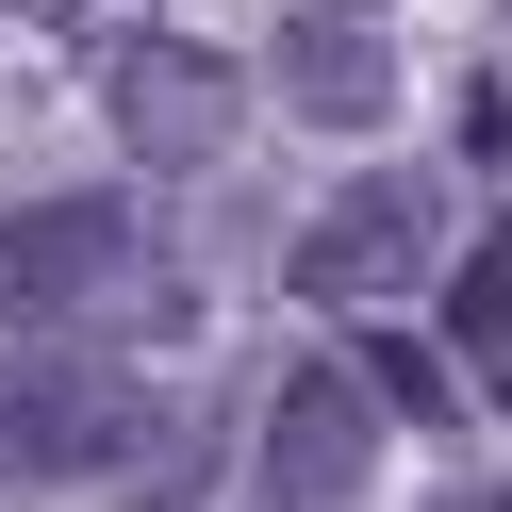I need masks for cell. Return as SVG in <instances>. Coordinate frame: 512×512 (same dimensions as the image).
Segmentation results:
<instances>
[{
  "instance_id": "10",
  "label": "cell",
  "mask_w": 512,
  "mask_h": 512,
  "mask_svg": "<svg viewBox=\"0 0 512 512\" xmlns=\"http://www.w3.org/2000/svg\"><path fill=\"white\" fill-rule=\"evenodd\" d=\"M463 512H496V496H463Z\"/></svg>"
},
{
  "instance_id": "1",
  "label": "cell",
  "mask_w": 512,
  "mask_h": 512,
  "mask_svg": "<svg viewBox=\"0 0 512 512\" xmlns=\"http://www.w3.org/2000/svg\"><path fill=\"white\" fill-rule=\"evenodd\" d=\"M100 314H166V298H149V215L116 199V182L17 199V215H0V331L83 347Z\"/></svg>"
},
{
  "instance_id": "5",
  "label": "cell",
  "mask_w": 512,
  "mask_h": 512,
  "mask_svg": "<svg viewBox=\"0 0 512 512\" xmlns=\"http://www.w3.org/2000/svg\"><path fill=\"white\" fill-rule=\"evenodd\" d=\"M380 430H397V413L364 397V364H347V347L281 364V380H265V430H248V479H265V512H347V496L380 479Z\"/></svg>"
},
{
  "instance_id": "2",
  "label": "cell",
  "mask_w": 512,
  "mask_h": 512,
  "mask_svg": "<svg viewBox=\"0 0 512 512\" xmlns=\"http://www.w3.org/2000/svg\"><path fill=\"white\" fill-rule=\"evenodd\" d=\"M430 265H446V182L430 166H364V182H331V199L298 215V298L347 314V331L397 314Z\"/></svg>"
},
{
  "instance_id": "8",
  "label": "cell",
  "mask_w": 512,
  "mask_h": 512,
  "mask_svg": "<svg viewBox=\"0 0 512 512\" xmlns=\"http://www.w3.org/2000/svg\"><path fill=\"white\" fill-rule=\"evenodd\" d=\"M463 149H479V166H512V100H496V83H463Z\"/></svg>"
},
{
  "instance_id": "7",
  "label": "cell",
  "mask_w": 512,
  "mask_h": 512,
  "mask_svg": "<svg viewBox=\"0 0 512 512\" xmlns=\"http://www.w3.org/2000/svg\"><path fill=\"white\" fill-rule=\"evenodd\" d=\"M347 364H364V397L397 413V430H446V397H463V380H446V364H430V347H413V331H380V314H364V331H347Z\"/></svg>"
},
{
  "instance_id": "9",
  "label": "cell",
  "mask_w": 512,
  "mask_h": 512,
  "mask_svg": "<svg viewBox=\"0 0 512 512\" xmlns=\"http://www.w3.org/2000/svg\"><path fill=\"white\" fill-rule=\"evenodd\" d=\"M34 17H50V34H83V17H100V0H34Z\"/></svg>"
},
{
  "instance_id": "6",
  "label": "cell",
  "mask_w": 512,
  "mask_h": 512,
  "mask_svg": "<svg viewBox=\"0 0 512 512\" xmlns=\"http://www.w3.org/2000/svg\"><path fill=\"white\" fill-rule=\"evenodd\" d=\"M281 100L314 116V133H380L397 116V50H380L364 0H314V17H281Z\"/></svg>"
},
{
  "instance_id": "3",
  "label": "cell",
  "mask_w": 512,
  "mask_h": 512,
  "mask_svg": "<svg viewBox=\"0 0 512 512\" xmlns=\"http://www.w3.org/2000/svg\"><path fill=\"white\" fill-rule=\"evenodd\" d=\"M149 463V380L100 347H17L0 364V479H133Z\"/></svg>"
},
{
  "instance_id": "4",
  "label": "cell",
  "mask_w": 512,
  "mask_h": 512,
  "mask_svg": "<svg viewBox=\"0 0 512 512\" xmlns=\"http://www.w3.org/2000/svg\"><path fill=\"white\" fill-rule=\"evenodd\" d=\"M100 133L133 149L149 182H182V166H215V149L248 133V67L215 34H116L100 50Z\"/></svg>"
}]
</instances>
